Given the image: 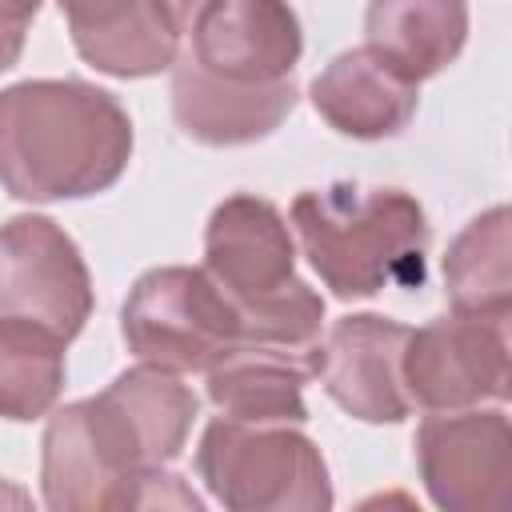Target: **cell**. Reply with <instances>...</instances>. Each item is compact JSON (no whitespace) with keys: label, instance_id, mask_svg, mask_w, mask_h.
<instances>
[{"label":"cell","instance_id":"cell-2","mask_svg":"<svg viewBox=\"0 0 512 512\" xmlns=\"http://www.w3.org/2000/svg\"><path fill=\"white\" fill-rule=\"evenodd\" d=\"M124 104L88 80H20L0 92V188L28 204L108 192L132 160Z\"/></svg>","mask_w":512,"mask_h":512},{"label":"cell","instance_id":"cell-10","mask_svg":"<svg viewBox=\"0 0 512 512\" xmlns=\"http://www.w3.org/2000/svg\"><path fill=\"white\" fill-rule=\"evenodd\" d=\"M304 32L288 0H204L180 56L224 84H280L296 76Z\"/></svg>","mask_w":512,"mask_h":512},{"label":"cell","instance_id":"cell-18","mask_svg":"<svg viewBox=\"0 0 512 512\" xmlns=\"http://www.w3.org/2000/svg\"><path fill=\"white\" fill-rule=\"evenodd\" d=\"M68 340L28 316H0V416L40 420L64 392Z\"/></svg>","mask_w":512,"mask_h":512},{"label":"cell","instance_id":"cell-21","mask_svg":"<svg viewBox=\"0 0 512 512\" xmlns=\"http://www.w3.org/2000/svg\"><path fill=\"white\" fill-rule=\"evenodd\" d=\"M200 4H204V0H176V12H180V24H184V32H188V20L200 12Z\"/></svg>","mask_w":512,"mask_h":512},{"label":"cell","instance_id":"cell-20","mask_svg":"<svg viewBox=\"0 0 512 512\" xmlns=\"http://www.w3.org/2000/svg\"><path fill=\"white\" fill-rule=\"evenodd\" d=\"M0 504H28V496H24L20 488L4 484V476H0Z\"/></svg>","mask_w":512,"mask_h":512},{"label":"cell","instance_id":"cell-19","mask_svg":"<svg viewBox=\"0 0 512 512\" xmlns=\"http://www.w3.org/2000/svg\"><path fill=\"white\" fill-rule=\"evenodd\" d=\"M36 12L40 0H0V72H8L20 60Z\"/></svg>","mask_w":512,"mask_h":512},{"label":"cell","instance_id":"cell-9","mask_svg":"<svg viewBox=\"0 0 512 512\" xmlns=\"http://www.w3.org/2000/svg\"><path fill=\"white\" fill-rule=\"evenodd\" d=\"M416 468L428 500L444 512H496L512 480V428L504 408H456L420 420Z\"/></svg>","mask_w":512,"mask_h":512},{"label":"cell","instance_id":"cell-16","mask_svg":"<svg viewBox=\"0 0 512 512\" xmlns=\"http://www.w3.org/2000/svg\"><path fill=\"white\" fill-rule=\"evenodd\" d=\"M312 380V360L268 352V348H236L228 360L204 372V392L228 420L244 424H304V384Z\"/></svg>","mask_w":512,"mask_h":512},{"label":"cell","instance_id":"cell-3","mask_svg":"<svg viewBox=\"0 0 512 512\" xmlns=\"http://www.w3.org/2000/svg\"><path fill=\"white\" fill-rule=\"evenodd\" d=\"M204 272L236 304L244 348L312 360L324 332V300L296 276L292 224L272 200L236 192L212 208Z\"/></svg>","mask_w":512,"mask_h":512},{"label":"cell","instance_id":"cell-5","mask_svg":"<svg viewBox=\"0 0 512 512\" xmlns=\"http://www.w3.org/2000/svg\"><path fill=\"white\" fill-rule=\"evenodd\" d=\"M196 472L228 512H324L332 480L320 448L296 424L212 420L196 444Z\"/></svg>","mask_w":512,"mask_h":512},{"label":"cell","instance_id":"cell-1","mask_svg":"<svg viewBox=\"0 0 512 512\" xmlns=\"http://www.w3.org/2000/svg\"><path fill=\"white\" fill-rule=\"evenodd\" d=\"M200 400L160 364L124 368L104 392L48 416L40 440V492L52 512L120 508L144 468L172 464L196 424Z\"/></svg>","mask_w":512,"mask_h":512},{"label":"cell","instance_id":"cell-8","mask_svg":"<svg viewBox=\"0 0 512 512\" xmlns=\"http://www.w3.org/2000/svg\"><path fill=\"white\" fill-rule=\"evenodd\" d=\"M412 404L428 412H456L508 400V336L500 320L452 312L424 328H408L400 356Z\"/></svg>","mask_w":512,"mask_h":512},{"label":"cell","instance_id":"cell-17","mask_svg":"<svg viewBox=\"0 0 512 512\" xmlns=\"http://www.w3.org/2000/svg\"><path fill=\"white\" fill-rule=\"evenodd\" d=\"M444 292L452 312L508 324L512 312V216L504 204L480 212L444 252Z\"/></svg>","mask_w":512,"mask_h":512},{"label":"cell","instance_id":"cell-13","mask_svg":"<svg viewBox=\"0 0 512 512\" xmlns=\"http://www.w3.org/2000/svg\"><path fill=\"white\" fill-rule=\"evenodd\" d=\"M312 108L328 128L352 140H388L400 136L420 104V84L408 80L368 44L348 48L324 64L308 84Z\"/></svg>","mask_w":512,"mask_h":512},{"label":"cell","instance_id":"cell-4","mask_svg":"<svg viewBox=\"0 0 512 512\" xmlns=\"http://www.w3.org/2000/svg\"><path fill=\"white\" fill-rule=\"evenodd\" d=\"M304 260L336 300H368L392 284H420L428 260V216L404 188L328 184L292 200Z\"/></svg>","mask_w":512,"mask_h":512},{"label":"cell","instance_id":"cell-15","mask_svg":"<svg viewBox=\"0 0 512 512\" xmlns=\"http://www.w3.org/2000/svg\"><path fill=\"white\" fill-rule=\"evenodd\" d=\"M468 40V0H368L364 44L408 80L440 76Z\"/></svg>","mask_w":512,"mask_h":512},{"label":"cell","instance_id":"cell-14","mask_svg":"<svg viewBox=\"0 0 512 512\" xmlns=\"http://www.w3.org/2000/svg\"><path fill=\"white\" fill-rule=\"evenodd\" d=\"M296 76L280 84H224L192 68L184 56L172 64V120L208 148H236L272 136L296 108Z\"/></svg>","mask_w":512,"mask_h":512},{"label":"cell","instance_id":"cell-12","mask_svg":"<svg viewBox=\"0 0 512 512\" xmlns=\"http://www.w3.org/2000/svg\"><path fill=\"white\" fill-rule=\"evenodd\" d=\"M84 64L116 80L160 76L184 48L176 0H56Z\"/></svg>","mask_w":512,"mask_h":512},{"label":"cell","instance_id":"cell-11","mask_svg":"<svg viewBox=\"0 0 512 512\" xmlns=\"http://www.w3.org/2000/svg\"><path fill=\"white\" fill-rule=\"evenodd\" d=\"M408 328L380 312L340 316L312 352V376L352 420L400 424L412 412L400 356Z\"/></svg>","mask_w":512,"mask_h":512},{"label":"cell","instance_id":"cell-6","mask_svg":"<svg viewBox=\"0 0 512 512\" xmlns=\"http://www.w3.org/2000/svg\"><path fill=\"white\" fill-rule=\"evenodd\" d=\"M120 336L144 364L168 372H208L244 348L236 304L204 268L164 264L136 276L120 308Z\"/></svg>","mask_w":512,"mask_h":512},{"label":"cell","instance_id":"cell-7","mask_svg":"<svg viewBox=\"0 0 512 512\" xmlns=\"http://www.w3.org/2000/svg\"><path fill=\"white\" fill-rule=\"evenodd\" d=\"M92 304V272L52 216L20 212L0 224V316H28L76 340Z\"/></svg>","mask_w":512,"mask_h":512}]
</instances>
